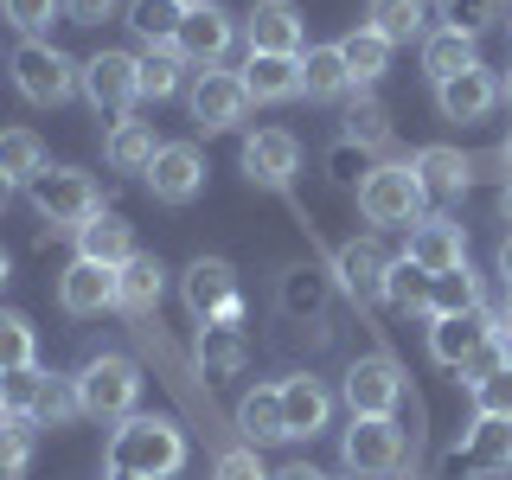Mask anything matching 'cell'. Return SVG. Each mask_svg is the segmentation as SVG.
<instances>
[{
    "instance_id": "cell-1",
    "label": "cell",
    "mask_w": 512,
    "mask_h": 480,
    "mask_svg": "<svg viewBox=\"0 0 512 480\" xmlns=\"http://www.w3.org/2000/svg\"><path fill=\"white\" fill-rule=\"evenodd\" d=\"M109 468L141 480H173L186 468V429L173 416H128L109 436Z\"/></svg>"
},
{
    "instance_id": "cell-2",
    "label": "cell",
    "mask_w": 512,
    "mask_h": 480,
    "mask_svg": "<svg viewBox=\"0 0 512 480\" xmlns=\"http://www.w3.org/2000/svg\"><path fill=\"white\" fill-rule=\"evenodd\" d=\"M359 218L365 224H378V231H410L416 218H429L423 205H429V192H423V180H416V167L410 160H378L372 173L359 180Z\"/></svg>"
},
{
    "instance_id": "cell-3",
    "label": "cell",
    "mask_w": 512,
    "mask_h": 480,
    "mask_svg": "<svg viewBox=\"0 0 512 480\" xmlns=\"http://www.w3.org/2000/svg\"><path fill=\"white\" fill-rule=\"evenodd\" d=\"M340 461L352 480H397L416 461V442L397 429V416H352L340 436Z\"/></svg>"
},
{
    "instance_id": "cell-4",
    "label": "cell",
    "mask_w": 512,
    "mask_h": 480,
    "mask_svg": "<svg viewBox=\"0 0 512 480\" xmlns=\"http://www.w3.org/2000/svg\"><path fill=\"white\" fill-rule=\"evenodd\" d=\"M13 90L32 109H58L84 90V64L71 52H58V45H45V39H20V52H13Z\"/></svg>"
},
{
    "instance_id": "cell-5",
    "label": "cell",
    "mask_w": 512,
    "mask_h": 480,
    "mask_svg": "<svg viewBox=\"0 0 512 480\" xmlns=\"http://www.w3.org/2000/svg\"><path fill=\"white\" fill-rule=\"evenodd\" d=\"M77 397H84L90 423H128L141 404V365L128 352H96L84 372H77Z\"/></svg>"
},
{
    "instance_id": "cell-6",
    "label": "cell",
    "mask_w": 512,
    "mask_h": 480,
    "mask_svg": "<svg viewBox=\"0 0 512 480\" xmlns=\"http://www.w3.org/2000/svg\"><path fill=\"white\" fill-rule=\"evenodd\" d=\"M512 474V423L506 416H474L468 436L455 448H442L436 480H500Z\"/></svg>"
},
{
    "instance_id": "cell-7",
    "label": "cell",
    "mask_w": 512,
    "mask_h": 480,
    "mask_svg": "<svg viewBox=\"0 0 512 480\" xmlns=\"http://www.w3.org/2000/svg\"><path fill=\"white\" fill-rule=\"evenodd\" d=\"M32 212L45 218V231H77V224H90L109 205H103V186L84 167H45L32 180Z\"/></svg>"
},
{
    "instance_id": "cell-8",
    "label": "cell",
    "mask_w": 512,
    "mask_h": 480,
    "mask_svg": "<svg viewBox=\"0 0 512 480\" xmlns=\"http://www.w3.org/2000/svg\"><path fill=\"white\" fill-rule=\"evenodd\" d=\"M340 397H346L352 416H397V404L410 397V378H404V365H397V352L391 346L359 352L340 378Z\"/></svg>"
},
{
    "instance_id": "cell-9",
    "label": "cell",
    "mask_w": 512,
    "mask_h": 480,
    "mask_svg": "<svg viewBox=\"0 0 512 480\" xmlns=\"http://www.w3.org/2000/svg\"><path fill=\"white\" fill-rule=\"evenodd\" d=\"M180 295H186L192 327H244V282H237V269L224 256H199L186 269Z\"/></svg>"
},
{
    "instance_id": "cell-10",
    "label": "cell",
    "mask_w": 512,
    "mask_h": 480,
    "mask_svg": "<svg viewBox=\"0 0 512 480\" xmlns=\"http://www.w3.org/2000/svg\"><path fill=\"white\" fill-rule=\"evenodd\" d=\"M327 276H333V288H340L359 314H378L384 301H391V256H384L372 237H365V244L352 237V244L333 250L327 256Z\"/></svg>"
},
{
    "instance_id": "cell-11",
    "label": "cell",
    "mask_w": 512,
    "mask_h": 480,
    "mask_svg": "<svg viewBox=\"0 0 512 480\" xmlns=\"http://www.w3.org/2000/svg\"><path fill=\"white\" fill-rule=\"evenodd\" d=\"M186 109H192V128L199 135H231V128H244L250 116V90L237 71H199L186 90Z\"/></svg>"
},
{
    "instance_id": "cell-12",
    "label": "cell",
    "mask_w": 512,
    "mask_h": 480,
    "mask_svg": "<svg viewBox=\"0 0 512 480\" xmlns=\"http://www.w3.org/2000/svg\"><path fill=\"white\" fill-rule=\"evenodd\" d=\"M231 45H237V13L231 7H218V0L186 7V26H180V39H173V52H180L192 71H224Z\"/></svg>"
},
{
    "instance_id": "cell-13",
    "label": "cell",
    "mask_w": 512,
    "mask_h": 480,
    "mask_svg": "<svg viewBox=\"0 0 512 480\" xmlns=\"http://www.w3.org/2000/svg\"><path fill=\"white\" fill-rule=\"evenodd\" d=\"M84 96H90L96 116L128 122V116H135V103H141L135 58H128V52H96V58H84Z\"/></svg>"
},
{
    "instance_id": "cell-14",
    "label": "cell",
    "mask_w": 512,
    "mask_h": 480,
    "mask_svg": "<svg viewBox=\"0 0 512 480\" xmlns=\"http://www.w3.org/2000/svg\"><path fill=\"white\" fill-rule=\"evenodd\" d=\"M493 340H500V308H474V314L429 320V359L448 365V372H461V365H468L480 346H493Z\"/></svg>"
},
{
    "instance_id": "cell-15",
    "label": "cell",
    "mask_w": 512,
    "mask_h": 480,
    "mask_svg": "<svg viewBox=\"0 0 512 480\" xmlns=\"http://www.w3.org/2000/svg\"><path fill=\"white\" fill-rule=\"evenodd\" d=\"M404 256H410L416 269H429V276H448V269L468 263V224L448 218V212L416 218L410 231H404Z\"/></svg>"
},
{
    "instance_id": "cell-16",
    "label": "cell",
    "mask_w": 512,
    "mask_h": 480,
    "mask_svg": "<svg viewBox=\"0 0 512 480\" xmlns=\"http://www.w3.org/2000/svg\"><path fill=\"white\" fill-rule=\"evenodd\" d=\"M244 173H250V186H263V192H288L295 186V173H301V141L288 135V128H256V135H244Z\"/></svg>"
},
{
    "instance_id": "cell-17",
    "label": "cell",
    "mask_w": 512,
    "mask_h": 480,
    "mask_svg": "<svg viewBox=\"0 0 512 480\" xmlns=\"http://www.w3.org/2000/svg\"><path fill=\"white\" fill-rule=\"evenodd\" d=\"M340 295L333 288L327 269H308V263H295V269H282V282H276V308L288 327H314L320 340H327V301Z\"/></svg>"
},
{
    "instance_id": "cell-18",
    "label": "cell",
    "mask_w": 512,
    "mask_h": 480,
    "mask_svg": "<svg viewBox=\"0 0 512 480\" xmlns=\"http://www.w3.org/2000/svg\"><path fill=\"white\" fill-rule=\"evenodd\" d=\"M141 180H148V192L160 205H192L205 192V154L192 148V141H160L154 167L141 173Z\"/></svg>"
},
{
    "instance_id": "cell-19",
    "label": "cell",
    "mask_w": 512,
    "mask_h": 480,
    "mask_svg": "<svg viewBox=\"0 0 512 480\" xmlns=\"http://www.w3.org/2000/svg\"><path fill=\"white\" fill-rule=\"evenodd\" d=\"M244 39L250 52H276V58H301L308 52V20L295 0H256L244 13Z\"/></svg>"
},
{
    "instance_id": "cell-20",
    "label": "cell",
    "mask_w": 512,
    "mask_h": 480,
    "mask_svg": "<svg viewBox=\"0 0 512 480\" xmlns=\"http://www.w3.org/2000/svg\"><path fill=\"white\" fill-rule=\"evenodd\" d=\"M282 423H288V442H314L333 423V391L308 372H288L282 378Z\"/></svg>"
},
{
    "instance_id": "cell-21",
    "label": "cell",
    "mask_w": 512,
    "mask_h": 480,
    "mask_svg": "<svg viewBox=\"0 0 512 480\" xmlns=\"http://www.w3.org/2000/svg\"><path fill=\"white\" fill-rule=\"evenodd\" d=\"M58 308L71 314V320L109 314V308H116V269H103V263H84V256H77V263L58 276Z\"/></svg>"
},
{
    "instance_id": "cell-22",
    "label": "cell",
    "mask_w": 512,
    "mask_h": 480,
    "mask_svg": "<svg viewBox=\"0 0 512 480\" xmlns=\"http://www.w3.org/2000/svg\"><path fill=\"white\" fill-rule=\"evenodd\" d=\"M410 167H416V180H423V192H429V199H442V205H455L461 192L474 186V160L461 154V148H448V141H429V148H416Z\"/></svg>"
},
{
    "instance_id": "cell-23",
    "label": "cell",
    "mask_w": 512,
    "mask_h": 480,
    "mask_svg": "<svg viewBox=\"0 0 512 480\" xmlns=\"http://www.w3.org/2000/svg\"><path fill=\"white\" fill-rule=\"evenodd\" d=\"M160 295H167V269H160V256H128L116 269V314L122 320H154Z\"/></svg>"
},
{
    "instance_id": "cell-24",
    "label": "cell",
    "mask_w": 512,
    "mask_h": 480,
    "mask_svg": "<svg viewBox=\"0 0 512 480\" xmlns=\"http://www.w3.org/2000/svg\"><path fill=\"white\" fill-rule=\"evenodd\" d=\"M231 429H237V442H250V448L288 442V423H282V384H256V391L237 397Z\"/></svg>"
},
{
    "instance_id": "cell-25",
    "label": "cell",
    "mask_w": 512,
    "mask_h": 480,
    "mask_svg": "<svg viewBox=\"0 0 512 480\" xmlns=\"http://www.w3.org/2000/svg\"><path fill=\"white\" fill-rule=\"evenodd\" d=\"M493 103H500V77H493L487 64H474V71H461V77H448V84H436L442 122H480Z\"/></svg>"
},
{
    "instance_id": "cell-26",
    "label": "cell",
    "mask_w": 512,
    "mask_h": 480,
    "mask_svg": "<svg viewBox=\"0 0 512 480\" xmlns=\"http://www.w3.org/2000/svg\"><path fill=\"white\" fill-rule=\"evenodd\" d=\"M77 256H84V263H103V269H122L128 256H141L135 250V224L128 218H116V212H96L90 224H77Z\"/></svg>"
},
{
    "instance_id": "cell-27",
    "label": "cell",
    "mask_w": 512,
    "mask_h": 480,
    "mask_svg": "<svg viewBox=\"0 0 512 480\" xmlns=\"http://www.w3.org/2000/svg\"><path fill=\"white\" fill-rule=\"evenodd\" d=\"M192 365L205 372V384L244 372L250 365V333L244 327H192Z\"/></svg>"
},
{
    "instance_id": "cell-28",
    "label": "cell",
    "mask_w": 512,
    "mask_h": 480,
    "mask_svg": "<svg viewBox=\"0 0 512 480\" xmlns=\"http://www.w3.org/2000/svg\"><path fill=\"white\" fill-rule=\"evenodd\" d=\"M352 90L359 84H352L340 45H308V52H301V96H308V103H346Z\"/></svg>"
},
{
    "instance_id": "cell-29",
    "label": "cell",
    "mask_w": 512,
    "mask_h": 480,
    "mask_svg": "<svg viewBox=\"0 0 512 480\" xmlns=\"http://www.w3.org/2000/svg\"><path fill=\"white\" fill-rule=\"evenodd\" d=\"M244 90L250 103H288V96H301V58H276V52H250L244 58Z\"/></svg>"
},
{
    "instance_id": "cell-30",
    "label": "cell",
    "mask_w": 512,
    "mask_h": 480,
    "mask_svg": "<svg viewBox=\"0 0 512 480\" xmlns=\"http://www.w3.org/2000/svg\"><path fill=\"white\" fill-rule=\"evenodd\" d=\"M429 7H436V0H372V7H365V26L391 45H410V39L423 45L429 39Z\"/></svg>"
},
{
    "instance_id": "cell-31",
    "label": "cell",
    "mask_w": 512,
    "mask_h": 480,
    "mask_svg": "<svg viewBox=\"0 0 512 480\" xmlns=\"http://www.w3.org/2000/svg\"><path fill=\"white\" fill-rule=\"evenodd\" d=\"M340 135L352 141V148H365V154H384V148H391V109H384V103H378L372 90L346 96V116H340Z\"/></svg>"
},
{
    "instance_id": "cell-32",
    "label": "cell",
    "mask_w": 512,
    "mask_h": 480,
    "mask_svg": "<svg viewBox=\"0 0 512 480\" xmlns=\"http://www.w3.org/2000/svg\"><path fill=\"white\" fill-rule=\"evenodd\" d=\"M186 26V7L180 0H128V32H135L148 52H160V45H173Z\"/></svg>"
},
{
    "instance_id": "cell-33",
    "label": "cell",
    "mask_w": 512,
    "mask_h": 480,
    "mask_svg": "<svg viewBox=\"0 0 512 480\" xmlns=\"http://www.w3.org/2000/svg\"><path fill=\"white\" fill-rule=\"evenodd\" d=\"M480 52H474V39L468 32H429L423 39V71H429V84H448V77H461V71H474Z\"/></svg>"
},
{
    "instance_id": "cell-34",
    "label": "cell",
    "mask_w": 512,
    "mask_h": 480,
    "mask_svg": "<svg viewBox=\"0 0 512 480\" xmlns=\"http://www.w3.org/2000/svg\"><path fill=\"white\" fill-rule=\"evenodd\" d=\"M340 58H346V71H352V84H378L384 71H391V39H378L372 26H352L346 39H340Z\"/></svg>"
},
{
    "instance_id": "cell-35",
    "label": "cell",
    "mask_w": 512,
    "mask_h": 480,
    "mask_svg": "<svg viewBox=\"0 0 512 480\" xmlns=\"http://www.w3.org/2000/svg\"><path fill=\"white\" fill-rule=\"evenodd\" d=\"M192 64L173 52V45H160V52H141L135 58V77H141V103H167V96H180Z\"/></svg>"
},
{
    "instance_id": "cell-36",
    "label": "cell",
    "mask_w": 512,
    "mask_h": 480,
    "mask_svg": "<svg viewBox=\"0 0 512 480\" xmlns=\"http://www.w3.org/2000/svg\"><path fill=\"white\" fill-rule=\"evenodd\" d=\"M154 154H160L154 122H135V116H128V122L109 128V167H116V173H148Z\"/></svg>"
},
{
    "instance_id": "cell-37",
    "label": "cell",
    "mask_w": 512,
    "mask_h": 480,
    "mask_svg": "<svg viewBox=\"0 0 512 480\" xmlns=\"http://www.w3.org/2000/svg\"><path fill=\"white\" fill-rule=\"evenodd\" d=\"M474 308H487V301H480V276H474L468 263L429 282V320H442V314H474Z\"/></svg>"
},
{
    "instance_id": "cell-38",
    "label": "cell",
    "mask_w": 512,
    "mask_h": 480,
    "mask_svg": "<svg viewBox=\"0 0 512 480\" xmlns=\"http://www.w3.org/2000/svg\"><path fill=\"white\" fill-rule=\"evenodd\" d=\"M0 173L32 186L45 173V141L32 135V128H0Z\"/></svg>"
},
{
    "instance_id": "cell-39",
    "label": "cell",
    "mask_w": 512,
    "mask_h": 480,
    "mask_svg": "<svg viewBox=\"0 0 512 480\" xmlns=\"http://www.w3.org/2000/svg\"><path fill=\"white\" fill-rule=\"evenodd\" d=\"M506 7H512V0H436L442 26H448V32H468V39H480L487 26H500Z\"/></svg>"
},
{
    "instance_id": "cell-40",
    "label": "cell",
    "mask_w": 512,
    "mask_h": 480,
    "mask_svg": "<svg viewBox=\"0 0 512 480\" xmlns=\"http://www.w3.org/2000/svg\"><path fill=\"white\" fill-rule=\"evenodd\" d=\"M84 416V397H77V378H45V391H39V410H32V423L39 429H64V423H77Z\"/></svg>"
},
{
    "instance_id": "cell-41",
    "label": "cell",
    "mask_w": 512,
    "mask_h": 480,
    "mask_svg": "<svg viewBox=\"0 0 512 480\" xmlns=\"http://www.w3.org/2000/svg\"><path fill=\"white\" fill-rule=\"evenodd\" d=\"M429 269H416L410 256H391V308H404L416 320H429Z\"/></svg>"
},
{
    "instance_id": "cell-42",
    "label": "cell",
    "mask_w": 512,
    "mask_h": 480,
    "mask_svg": "<svg viewBox=\"0 0 512 480\" xmlns=\"http://www.w3.org/2000/svg\"><path fill=\"white\" fill-rule=\"evenodd\" d=\"M20 365H39V333L26 314L0 308V372H20Z\"/></svg>"
},
{
    "instance_id": "cell-43",
    "label": "cell",
    "mask_w": 512,
    "mask_h": 480,
    "mask_svg": "<svg viewBox=\"0 0 512 480\" xmlns=\"http://www.w3.org/2000/svg\"><path fill=\"white\" fill-rule=\"evenodd\" d=\"M32 416H0V480H20L32 468Z\"/></svg>"
},
{
    "instance_id": "cell-44",
    "label": "cell",
    "mask_w": 512,
    "mask_h": 480,
    "mask_svg": "<svg viewBox=\"0 0 512 480\" xmlns=\"http://www.w3.org/2000/svg\"><path fill=\"white\" fill-rule=\"evenodd\" d=\"M45 365H20V372H0V404H7V416H32L39 410V391H45Z\"/></svg>"
},
{
    "instance_id": "cell-45",
    "label": "cell",
    "mask_w": 512,
    "mask_h": 480,
    "mask_svg": "<svg viewBox=\"0 0 512 480\" xmlns=\"http://www.w3.org/2000/svg\"><path fill=\"white\" fill-rule=\"evenodd\" d=\"M468 397H474V416H506V423H512V359L493 365L487 378H474Z\"/></svg>"
},
{
    "instance_id": "cell-46",
    "label": "cell",
    "mask_w": 512,
    "mask_h": 480,
    "mask_svg": "<svg viewBox=\"0 0 512 480\" xmlns=\"http://www.w3.org/2000/svg\"><path fill=\"white\" fill-rule=\"evenodd\" d=\"M0 13H7V26L20 32V39H39V32L64 13V0H0Z\"/></svg>"
},
{
    "instance_id": "cell-47",
    "label": "cell",
    "mask_w": 512,
    "mask_h": 480,
    "mask_svg": "<svg viewBox=\"0 0 512 480\" xmlns=\"http://www.w3.org/2000/svg\"><path fill=\"white\" fill-rule=\"evenodd\" d=\"M212 480H276V474L263 468V455H256L250 442H231V448L212 455Z\"/></svg>"
},
{
    "instance_id": "cell-48",
    "label": "cell",
    "mask_w": 512,
    "mask_h": 480,
    "mask_svg": "<svg viewBox=\"0 0 512 480\" xmlns=\"http://www.w3.org/2000/svg\"><path fill=\"white\" fill-rule=\"evenodd\" d=\"M122 0H64V13H71V26H103L109 13H116Z\"/></svg>"
},
{
    "instance_id": "cell-49",
    "label": "cell",
    "mask_w": 512,
    "mask_h": 480,
    "mask_svg": "<svg viewBox=\"0 0 512 480\" xmlns=\"http://www.w3.org/2000/svg\"><path fill=\"white\" fill-rule=\"evenodd\" d=\"M276 480H327V474L308 468V461H288V468H276Z\"/></svg>"
},
{
    "instance_id": "cell-50",
    "label": "cell",
    "mask_w": 512,
    "mask_h": 480,
    "mask_svg": "<svg viewBox=\"0 0 512 480\" xmlns=\"http://www.w3.org/2000/svg\"><path fill=\"white\" fill-rule=\"evenodd\" d=\"M493 269H500V282L512 288V231H506V244H500V256H493Z\"/></svg>"
},
{
    "instance_id": "cell-51",
    "label": "cell",
    "mask_w": 512,
    "mask_h": 480,
    "mask_svg": "<svg viewBox=\"0 0 512 480\" xmlns=\"http://www.w3.org/2000/svg\"><path fill=\"white\" fill-rule=\"evenodd\" d=\"M500 333L512 340V288H506V308H500Z\"/></svg>"
},
{
    "instance_id": "cell-52",
    "label": "cell",
    "mask_w": 512,
    "mask_h": 480,
    "mask_svg": "<svg viewBox=\"0 0 512 480\" xmlns=\"http://www.w3.org/2000/svg\"><path fill=\"white\" fill-rule=\"evenodd\" d=\"M7 205H13V180H7V173H0V212H7Z\"/></svg>"
},
{
    "instance_id": "cell-53",
    "label": "cell",
    "mask_w": 512,
    "mask_h": 480,
    "mask_svg": "<svg viewBox=\"0 0 512 480\" xmlns=\"http://www.w3.org/2000/svg\"><path fill=\"white\" fill-rule=\"evenodd\" d=\"M500 212H506V224H512V180H506V192H500Z\"/></svg>"
},
{
    "instance_id": "cell-54",
    "label": "cell",
    "mask_w": 512,
    "mask_h": 480,
    "mask_svg": "<svg viewBox=\"0 0 512 480\" xmlns=\"http://www.w3.org/2000/svg\"><path fill=\"white\" fill-rule=\"evenodd\" d=\"M500 96H506V103H512V64H506V77H500Z\"/></svg>"
},
{
    "instance_id": "cell-55",
    "label": "cell",
    "mask_w": 512,
    "mask_h": 480,
    "mask_svg": "<svg viewBox=\"0 0 512 480\" xmlns=\"http://www.w3.org/2000/svg\"><path fill=\"white\" fill-rule=\"evenodd\" d=\"M7 276H13V263H7V250H0V288H7Z\"/></svg>"
},
{
    "instance_id": "cell-56",
    "label": "cell",
    "mask_w": 512,
    "mask_h": 480,
    "mask_svg": "<svg viewBox=\"0 0 512 480\" xmlns=\"http://www.w3.org/2000/svg\"><path fill=\"white\" fill-rule=\"evenodd\" d=\"M103 480H141V474H122V468H109V474H103Z\"/></svg>"
},
{
    "instance_id": "cell-57",
    "label": "cell",
    "mask_w": 512,
    "mask_h": 480,
    "mask_svg": "<svg viewBox=\"0 0 512 480\" xmlns=\"http://www.w3.org/2000/svg\"><path fill=\"white\" fill-rule=\"evenodd\" d=\"M500 154H506V167H512V135H506V148H500Z\"/></svg>"
},
{
    "instance_id": "cell-58",
    "label": "cell",
    "mask_w": 512,
    "mask_h": 480,
    "mask_svg": "<svg viewBox=\"0 0 512 480\" xmlns=\"http://www.w3.org/2000/svg\"><path fill=\"white\" fill-rule=\"evenodd\" d=\"M180 7H205V0H180Z\"/></svg>"
},
{
    "instance_id": "cell-59",
    "label": "cell",
    "mask_w": 512,
    "mask_h": 480,
    "mask_svg": "<svg viewBox=\"0 0 512 480\" xmlns=\"http://www.w3.org/2000/svg\"><path fill=\"white\" fill-rule=\"evenodd\" d=\"M0 416H7V404H0Z\"/></svg>"
},
{
    "instance_id": "cell-60",
    "label": "cell",
    "mask_w": 512,
    "mask_h": 480,
    "mask_svg": "<svg viewBox=\"0 0 512 480\" xmlns=\"http://www.w3.org/2000/svg\"><path fill=\"white\" fill-rule=\"evenodd\" d=\"M506 26H512V20H506Z\"/></svg>"
},
{
    "instance_id": "cell-61",
    "label": "cell",
    "mask_w": 512,
    "mask_h": 480,
    "mask_svg": "<svg viewBox=\"0 0 512 480\" xmlns=\"http://www.w3.org/2000/svg\"><path fill=\"white\" fill-rule=\"evenodd\" d=\"M410 480H416V474H410Z\"/></svg>"
}]
</instances>
